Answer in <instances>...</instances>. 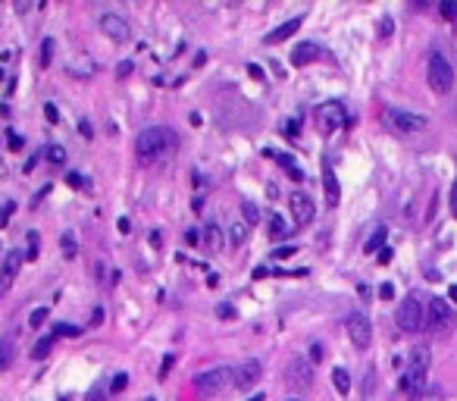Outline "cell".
I'll return each mask as SVG.
<instances>
[{"instance_id": "60d3db41", "label": "cell", "mask_w": 457, "mask_h": 401, "mask_svg": "<svg viewBox=\"0 0 457 401\" xmlns=\"http://www.w3.org/2000/svg\"><path fill=\"white\" fill-rule=\"evenodd\" d=\"M451 211H454V217H457V179H454V185H451Z\"/></svg>"}, {"instance_id": "44dd1931", "label": "cell", "mask_w": 457, "mask_h": 401, "mask_svg": "<svg viewBox=\"0 0 457 401\" xmlns=\"http://www.w3.org/2000/svg\"><path fill=\"white\" fill-rule=\"evenodd\" d=\"M288 232H292V226H285V219H282V217L270 219V235H273V238H285Z\"/></svg>"}, {"instance_id": "ee69618b", "label": "cell", "mask_w": 457, "mask_h": 401, "mask_svg": "<svg viewBox=\"0 0 457 401\" xmlns=\"http://www.w3.org/2000/svg\"><path fill=\"white\" fill-rule=\"evenodd\" d=\"M247 72H251L254 79H263V69H260V66H254V63H251V66H247Z\"/></svg>"}, {"instance_id": "2e32d148", "label": "cell", "mask_w": 457, "mask_h": 401, "mask_svg": "<svg viewBox=\"0 0 457 401\" xmlns=\"http://www.w3.org/2000/svg\"><path fill=\"white\" fill-rule=\"evenodd\" d=\"M323 185H326V201L329 207H335L341 201V188H338V179H335V173L329 170V164H323Z\"/></svg>"}, {"instance_id": "681fc988", "label": "cell", "mask_w": 457, "mask_h": 401, "mask_svg": "<svg viewBox=\"0 0 457 401\" xmlns=\"http://www.w3.org/2000/svg\"><path fill=\"white\" fill-rule=\"evenodd\" d=\"M148 401H154V398H148Z\"/></svg>"}, {"instance_id": "7402d4cb", "label": "cell", "mask_w": 457, "mask_h": 401, "mask_svg": "<svg viewBox=\"0 0 457 401\" xmlns=\"http://www.w3.org/2000/svg\"><path fill=\"white\" fill-rule=\"evenodd\" d=\"M229 238H232V245H241L247 238V223H241V219H235L232 229H229Z\"/></svg>"}, {"instance_id": "d6986e66", "label": "cell", "mask_w": 457, "mask_h": 401, "mask_svg": "<svg viewBox=\"0 0 457 401\" xmlns=\"http://www.w3.org/2000/svg\"><path fill=\"white\" fill-rule=\"evenodd\" d=\"M16 360V348H13V342H0V373L3 370H10V364Z\"/></svg>"}, {"instance_id": "4dcf8cb0", "label": "cell", "mask_w": 457, "mask_h": 401, "mask_svg": "<svg viewBox=\"0 0 457 401\" xmlns=\"http://www.w3.org/2000/svg\"><path fill=\"white\" fill-rule=\"evenodd\" d=\"M82 333V326H72V323H57L54 335H79Z\"/></svg>"}, {"instance_id": "8fae6325", "label": "cell", "mask_w": 457, "mask_h": 401, "mask_svg": "<svg viewBox=\"0 0 457 401\" xmlns=\"http://www.w3.org/2000/svg\"><path fill=\"white\" fill-rule=\"evenodd\" d=\"M288 207H292V217H294V223H298V226H307L310 219L316 217L314 201H310V195H304V191H292Z\"/></svg>"}, {"instance_id": "8992f818", "label": "cell", "mask_w": 457, "mask_h": 401, "mask_svg": "<svg viewBox=\"0 0 457 401\" xmlns=\"http://www.w3.org/2000/svg\"><path fill=\"white\" fill-rule=\"evenodd\" d=\"M395 323H398V329H401V333H416V329L426 326L423 307H420V298H416V295H410V298H404L401 304H398Z\"/></svg>"}, {"instance_id": "836d02e7", "label": "cell", "mask_w": 457, "mask_h": 401, "mask_svg": "<svg viewBox=\"0 0 457 401\" xmlns=\"http://www.w3.org/2000/svg\"><path fill=\"white\" fill-rule=\"evenodd\" d=\"M294 254H298V248L285 245V248H279V251H273V257H279V260H288V257H294Z\"/></svg>"}, {"instance_id": "603a6c76", "label": "cell", "mask_w": 457, "mask_h": 401, "mask_svg": "<svg viewBox=\"0 0 457 401\" xmlns=\"http://www.w3.org/2000/svg\"><path fill=\"white\" fill-rule=\"evenodd\" d=\"M60 245H63V254H66V257H75V254H79V242H75V235H63L60 238Z\"/></svg>"}, {"instance_id": "f6af8a7d", "label": "cell", "mask_w": 457, "mask_h": 401, "mask_svg": "<svg viewBox=\"0 0 457 401\" xmlns=\"http://www.w3.org/2000/svg\"><path fill=\"white\" fill-rule=\"evenodd\" d=\"M379 295H383V298H392V295H395V288H392V286H383V288H379Z\"/></svg>"}, {"instance_id": "c3c4849f", "label": "cell", "mask_w": 457, "mask_h": 401, "mask_svg": "<svg viewBox=\"0 0 457 401\" xmlns=\"http://www.w3.org/2000/svg\"><path fill=\"white\" fill-rule=\"evenodd\" d=\"M60 401H69V398H60Z\"/></svg>"}, {"instance_id": "4fadbf2b", "label": "cell", "mask_w": 457, "mask_h": 401, "mask_svg": "<svg viewBox=\"0 0 457 401\" xmlns=\"http://www.w3.org/2000/svg\"><path fill=\"white\" fill-rule=\"evenodd\" d=\"M260 373H263V367H260V360H245L241 367H235V389H241V392H247V389L257 386Z\"/></svg>"}, {"instance_id": "f1b7e54d", "label": "cell", "mask_w": 457, "mask_h": 401, "mask_svg": "<svg viewBox=\"0 0 457 401\" xmlns=\"http://www.w3.org/2000/svg\"><path fill=\"white\" fill-rule=\"evenodd\" d=\"M48 307H34V311H32V317H28V323H32V326H41V323H44V320H48Z\"/></svg>"}, {"instance_id": "ac0fdd59", "label": "cell", "mask_w": 457, "mask_h": 401, "mask_svg": "<svg viewBox=\"0 0 457 401\" xmlns=\"http://www.w3.org/2000/svg\"><path fill=\"white\" fill-rule=\"evenodd\" d=\"M332 382H335V389H338V395H348L351 392V373L345 367H335L332 370Z\"/></svg>"}, {"instance_id": "277c9868", "label": "cell", "mask_w": 457, "mask_h": 401, "mask_svg": "<svg viewBox=\"0 0 457 401\" xmlns=\"http://www.w3.org/2000/svg\"><path fill=\"white\" fill-rule=\"evenodd\" d=\"M426 72H429V75H426V79H429V88L436 91V95H448V91L454 88V66L445 60V54L432 50L429 69H426Z\"/></svg>"}, {"instance_id": "cb8c5ba5", "label": "cell", "mask_w": 457, "mask_h": 401, "mask_svg": "<svg viewBox=\"0 0 457 401\" xmlns=\"http://www.w3.org/2000/svg\"><path fill=\"white\" fill-rule=\"evenodd\" d=\"M48 160H50V164H57V166H63V164H66V150H63L60 144H50V148H48Z\"/></svg>"}, {"instance_id": "484cf974", "label": "cell", "mask_w": 457, "mask_h": 401, "mask_svg": "<svg viewBox=\"0 0 457 401\" xmlns=\"http://www.w3.org/2000/svg\"><path fill=\"white\" fill-rule=\"evenodd\" d=\"M125 386H129V373H116L113 382H110V392L119 395V392H125Z\"/></svg>"}, {"instance_id": "7dc6e473", "label": "cell", "mask_w": 457, "mask_h": 401, "mask_svg": "<svg viewBox=\"0 0 457 401\" xmlns=\"http://www.w3.org/2000/svg\"><path fill=\"white\" fill-rule=\"evenodd\" d=\"M247 401H266V398H263V395H254V398H247Z\"/></svg>"}, {"instance_id": "d6a6232c", "label": "cell", "mask_w": 457, "mask_h": 401, "mask_svg": "<svg viewBox=\"0 0 457 401\" xmlns=\"http://www.w3.org/2000/svg\"><path fill=\"white\" fill-rule=\"evenodd\" d=\"M438 10H442L445 19H457V3H451V0H445V3H442Z\"/></svg>"}, {"instance_id": "6da1fadb", "label": "cell", "mask_w": 457, "mask_h": 401, "mask_svg": "<svg viewBox=\"0 0 457 401\" xmlns=\"http://www.w3.org/2000/svg\"><path fill=\"white\" fill-rule=\"evenodd\" d=\"M426 376H429V351H426L423 345H416L407 358V370H404V376H401V389L410 395V398H416V395L426 389Z\"/></svg>"}, {"instance_id": "bcb514c9", "label": "cell", "mask_w": 457, "mask_h": 401, "mask_svg": "<svg viewBox=\"0 0 457 401\" xmlns=\"http://www.w3.org/2000/svg\"><path fill=\"white\" fill-rule=\"evenodd\" d=\"M448 295H451V301H457V286H451V288H448Z\"/></svg>"}, {"instance_id": "f546056e", "label": "cell", "mask_w": 457, "mask_h": 401, "mask_svg": "<svg viewBox=\"0 0 457 401\" xmlns=\"http://www.w3.org/2000/svg\"><path fill=\"white\" fill-rule=\"evenodd\" d=\"M50 57H54V38H44V44H41V63L44 66H50Z\"/></svg>"}, {"instance_id": "74e56055", "label": "cell", "mask_w": 457, "mask_h": 401, "mask_svg": "<svg viewBox=\"0 0 457 401\" xmlns=\"http://www.w3.org/2000/svg\"><path fill=\"white\" fill-rule=\"evenodd\" d=\"M310 360H314V364H316V360H323V345H320V342L310 345Z\"/></svg>"}, {"instance_id": "5bb4252c", "label": "cell", "mask_w": 457, "mask_h": 401, "mask_svg": "<svg viewBox=\"0 0 457 401\" xmlns=\"http://www.w3.org/2000/svg\"><path fill=\"white\" fill-rule=\"evenodd\" d=\"M288 382L294 389H310L314 382V364H307V358L292 360V370H288Z\"/></svg>"}, {"instance_id": "ab89813d", "label": "cell", "mask_w": 457, "mask_h": 401, "mask_svg": "<svg viewBox=\"0 0 457 401\" xmlns=\"http://www.w3.org/2000/svg\"><path fill=\"white\" fill-rule=\"evenodd\" d=\"M7 141H10V148H13V150H19V148H22V138L16 135V132H10V135H7Z\"/></svg>"}, {"instance_id": "7c38bea8", "label": "cell", "mask_w": 457, "mask_h": 401, "mask_svg": "<svg viewBox=\"0 0 457 401\" xmlns=\"http://www.w3.org/2000/svg\"><path fill=\"white\" fill-rule=\"evenodd\" d=\"M19 266H22V254L19 251H10L7 257H3V266H0V298L13 288L16 276H19Z\"/></svg>"}, {"instance_id": "1f68e13d", "label": "cell", "mask_w": 457, "mask_h": 401, "mask_svg": "<svg viewBox=\"0 0 457 401\" xmlns=\"http://www.w3.org/2000/svg\"><path fill=\"white\" fill-rule=\"evenodd\" d=\"M241 213H245L247 223H257V219H260V211L251 204V201H245V204H241Z\"/></svg>"}, {"instance_id": "9a60e30c", "label": "cell", "mask_w": 457, "mask_h": 401, "mask_svg": "<svg viewBox=\"0 0 457 401\" xmlns=\"http://www.w3.org/2000/svg\"><path fill=\"white\" fill-rule=\"evenodd\" d=\"M301 22H304V19H301V16H294V19L282 22L279 28H273V32L266 35L263 41H266V44H279V41H285V38H292V35H294V32H298V28H301Z\"/></svg>"}, {"instance_id": "f35d334b", "label": "cell", "mask_w": 457, "mask_h": 401, "mask_svg": "<svg viewBox=\"0 0 457 401\" xmlns=\"http://www.w3.org/2000/svg\"><path fill=\"white\" fill-rule=\"evenodd\" d=\"M379 35H383V38H389V35H392V19H389V16L379 22Z\"/></svg>"}, {"instance_id": "4316f807", "label": "cell", "mask_w": 457, "mask_h": 401, "mask_svg": "<svg viewBox=\"0 0 457 401\" xmlns=\"http://www.w3.org/2000/svg\"><path fill=\"white\" fill-rule=\"evenodd\" d=\"M54 339H57V335H48V339H41V342H38V345H34V351H32V358H38V360H41L44 354L50 351V345H54Z\"/></svg>"}, {"instance_id": "d590c367", "label": "cell", "mask_w": 457, "mask_h": 401, "mask_svg": "<svg viewBox=\"0 0 457 401\" xmlns=\"http://www.w3.org/2000/svg\"><path fill=\"white\" fill-rule=\"evenodd\" d=\"M172 364H176V358H172V354H166L163 358V364H160V380H166V373H170V367Z\"/></svg>"}, {"instance_id": "52a82bcc", "label": "cell", "mask_w": 457, "mask_h": 401, "mask_svg": "<svg viewBox=\"0 0 457 401\" xmlns=\"http://www.w3.org/2000/svg\"><path fill=\"white\" fill-rule=\"evenodd\" d=\"M314 119H316V126H320L323 135H329V132H338L341 126L348 123V113H345V107H341L338 101H326V104L316 107Z\"/></svg>"}, {"instance_id": "9c48e42d", "label": "cell", "mask_w": 457, "mask_h": 401, "mask_svg": "<svg viewBox=\"0 0 457 401\" xmlns=\"http://www.w3.org/2000/svg\"><path fill=\"white\" fill-rule=\"evenodd\" d=\"M101 32L107 35L110 41H116V44H125L132 38L129 19H125V16H119V13H103L101 16Z\"/></svg>"}, {"instance_id": "d4e9b609", "label": "cell", "mask_w": 457, "mask_h": 401, "mask_svg": "<svg viewBox=\"0 0 457 401\" xmlns=\"http://www.w3.org/2000/svg\"><path fill=\"white\" fill-rule=\"evenodd\" d=\"M379 245H385V229H383V226H379V229L373 232V238L367 242V251H369V254L379 251Z\"/></svg>"}, {"instance_id": "ffe728a7", "label": "cell", "mask_w": 457, "mask_h": 401, "mask_svg": "<svg viewBox=\"0 0 457 401\" xmlns=\"http://www.w3.org/2000/svg\"><path fill=\"white\" fill-rule=\"evenodd\" d=\"M276 160H279V164L285 166V170H288V176H292L294 182H301V179H304V173H301V166L294 164V160H292V157H288V154H276Z\"/></svg>"}, {"instance_id": "83f0119b", "label": "cell", "mask_w": 457, "mask_h": 401, "mask_svg": "<svg viewBox=\"0 0 457 401\" xmlns=\"http://www.w3.org/2000/svg\"><path fill=\"white\" fill-rule=\"evenodd\" d=\"M207 245H210L213 251H219V245H223V235H219L216 226H207Z\"/></svg>"}, {"instance_id": "e0dca14e", "label": "cell", "mask_w": 457, "mask_h": 401, "mask_svg": "<svg viewBox=\"0 0 457 401\" xmlns=\"http://www.w3.org/2000/svg\"><path fill=\"white\" fill-rule=\"evenodd\" d=\"M316 57H320V48H316V44H310V41H304V44H298V48H294L292 63H294V66H307V63H314Z\"/></svg>"}, {"instance_id": "f907efd6", "label": "cell", "mask_w": 457, "mask_h": 401, "mask_svg": "<svg viewBox=\"0 0 457 401\" xmlns=\"http://www.w3.org/2000/svg\"><path fill=\"white\" fill-rule=\"evenodd\" d=\"M292 401H298V398H292Z\"/></svg>"}, {"instance_id": "ba28073f", "label": "cell", "mask_w": 457, "mask_h": 401, "mask_svg": "<svg viewBox=\"0 0 457 401\" xmlns=\"http://www.w3.org/2000/svg\"><path fill=\"white\" fill-rule=\"evenodd\" d=\"M383 116H385V126H392V129H398V132H423L426 126H429L426 116L407 113V110H398V107H389Z\"/></svg>"}, {"instance_id": "b9f144b4", "label": "cell", "mask_w": 457, "mask_h": 401, "mask_svg": "<svg viewBox=\"0 0 457 401\" xmlns=\"http://www.w3.org/2000/svg\"><path fill=\"white\" fill-rule=\"evenodd\" d=\"M88 401H103V389H101V386L91 389V392H88Z\"/></svg>"}, {"instance_id": "7bdbcfd3", "label": "cell", "mask_w": 457, "mask_h": 401, "mask_svg": "<svg viewBox=\"0 0 457 401\" xmlns=\"http://www.w3.org/2000/svg\"><path fill=\"white\" fill-rule=\"evenodd\" d=\"M44 113H48L50 123H57V107H54V104H48V107H44Z\"/></svg>"}, {"instance_id": "5b68a950", "label": "cell", "mask_w": 457, "mask_h": 401, "mask_svg": "<svg viewBox=\"0 0 457 401\" xmlns=\"http://www.w3.org/2000/svg\"><path fill=\"white\" fill-rule=\"evenodd\" d=\"M454 307L448 304L445 298H432L429 307H426V329L432 335H448L451 326H454Z\"/></svg>"}, {"instance_id": "30bf717a", "label": "cell", "mask_w": 457, "mask_h": 401, "mask_svg": "<svg viewBox=\"0 0 457 401\" xmlns=\"http://www.w3.org/2000/svg\"><path fill=\"white\" fill-rule=\"evenodd\" d=\"M348 339L354 342L360 351L369 348V342H373V326H369L367 313H351L348 317Z\"/></svg>"}, {"instance_id": "3957f363", "label": "cell", "mask_w": 457, "mask_h": 401, "mask_svg": "<svg viewBox=\"0 0 457 401\" xmlns=\"http://www.w3.org/2000/svg\"><path fill=\"white\" fill-rule=\"evenodd\" d=\"M170 141H172V135L163 129V126H148L144 132H138L135 150H138V157H141V160H154V157L163 154Z\"/></svg>"}, {"instance_id": "7a4b0ae2", "label": "cell", "mask_w": 457, "mask_h": 401, "mask_svg": "<svg viewBox=\"0 0 457 401\" xmlns=\"http://www.w3.org/2000/svg\"><path fill=\"white\" fill-rule=\"evenodd\" d=\"M229 386H235V370L232 367H213L207 373L194 376V392L201 398H213V395L225 392Z\"/></svg>"}, {"instance_id": "8d00e7d4", "label": "cell", "mask_w": 457, "mask_h": 401, "mask_svg": "<svg viewBox=\"0 0 457 401\" xmlns=\"http://www.w3.org/2000/svg\"><path fill=\"white\" fill-rule=\"evenodd\" d=\"M28 257H38V235L28 232Z\"/></svg>"}, {"instance_id": "e575fe53", "label": "cell", "mask_w": 457, "mask_h": 401, "mask_svg": "<svg viewBox=\"0 0 457 401\" xmlns=\"http://www.w3.org/2000/svg\"><path fill=\"white\" fill-rule=\"evenodd\" d=\"M66 182L72 185V188H85V179H82V173H69V176H66Z\"/></svg>"}]
</instances>
